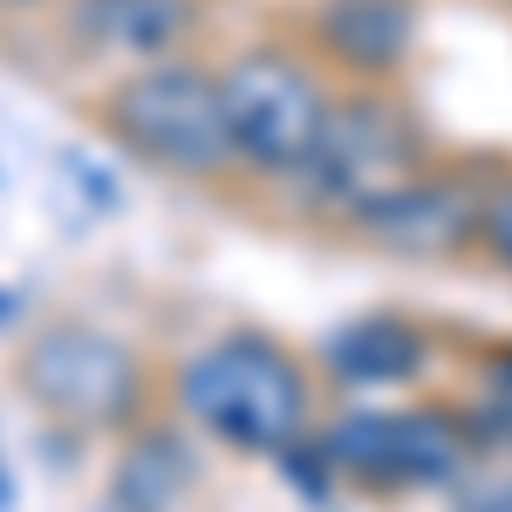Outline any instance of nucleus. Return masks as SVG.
Here are the masks:
<instances>
[{"instance_id":"nucleus-1","label":"nucleus","mask_w":512,"mask_h":512,"mask_svg":"<svg viewBox=\"0 0 512 512\" xmlns=\"http://www.w3.org/2000/svg\"><path fill=\"white\" fill-rule=\"evenodd\" d=\"M171 396L205 437H219L226 451H246V458H280L315 424L308 362L260 328H226V335L198 342L178 362Z\"/></svg>"},{"instance_id":"nucleus-2","label":"nucleus","mask_w":512,"mask_h":512,"mask_svg":"<svg viewBox=\"0 0 512 512\" xmlns=\"http://www.w3.org/2000/svg\"><path fill=\"white\" fill-rule=\"evenodd\" d=\"M96 117L130 158H144L164 178H226V171H239L219 69H205L192 55L137 62L130 76H117L103 89Z\"/></svg>"},{"instance_id":"nucleus-3","label":"nucleus","mask_w":512,"mask_h":512,"mask_svg":"<svg viewBox=\"0 0 512 512\" xmlns=\"http://www.w3.org/2000/svg\"><path fill=\"white\" fill-rule=\"evenodd\" d=\"M417 171H431V137H424L417 110L390 96V82H355L328 103L321 144L294 185L321 219L349 226L355 212H369L376 198L410 185Z\"/></svg>"},{"instance_id":"nucleus-4","label":"nucleus","mask_w":512,"mask_h":512,"mask_svg":"<svg viewBox=\"0 0 512 512\" xmlns=\"http://www.w3.org/2000/svg\"><path fill=\"white\" fill-rule=\"evenodd\" d=\"M226 96V130H233V164L260 178H301L328 123V82L308 55L294 48H239L219 69Z\"/></svg>"},{"instance_id":"nucleus-5","label":"nucleus","mask_w":512,"mask_h":512,"mask_svg":"<svg viewBox=\"0 0 512 512\" xmlns=\"http://www.w3.org/2000/svg\"><path fill=\"white\" fill-rule=\"evenodd\" d=\"M14 383L21 396L76 424V431H117L137 417L144 403V369L137 355L123 349L117 335L103 328H82V321H55V328H35L21 355H14Z\"/></svg>"},{"instance_id":"nucleus-6","label":"nucleus","mask_w":512,"mask_h":512,"mask_svg":"<svg viewBox=\"0 0 512 512\" xmlns=\"http://www.w3.org/2000/svg\"><path fill=\"white\" fill-rule=\"evenodd\" d=\"M328 465L369 492H403V485H444L472 465V424L465 410L437 403H396V410H349L315 437Z\"/></svg>"},{"instance_id":"nucleus-7","label":"nucleus","mask_w":512,"mask_h":512,"mask_svg":"<svg viewBox=\"0 0 512 512\" xmlns=\"http://www.w3.org/2000/svg\"><path fill=\"white\" fill-rule=\"evenodd\" d=\"M478 205H485V185L417 171L410 185H396L369 212H355L349 233L376 253H396V260H458L478 246Z\"/></svg>"},{"instance_id":"nucleus-8","label":"nucleus","mask_w":512,"mask_h":512,"mask_svg":"<svg viewBox=\"0 0 512 512\" xmlns=\"http://www.w3.org/2000/svg\"><path fill=\"white\" fill-rule=\"evenodd\" d=\"M315 48L355 82H390L417 48V0H315Z\"/></svg>"},{"instance_id":"nucleus-9","label":"nucleus","mask_w":512,"mask_h":512,"mask_svg":"<svg viewBox=\"0 0 512 512\" xmlns=\"http://www.w3.org/2000/svg\"><path fill=\"white\" fill-rule=\"evenodd\" d=\"M198 7L192 0H69L62 7V28L82 55H103V62H158L178 55L192 35Z\"/></svg>"},{"instance_id":"nucleus-10","label":"nucleus","mask_w":512,"mask_h":512,"mask_svg":"<svg viewBox=\"0 0 512 512\" xmlns=\"http://www.w3.org/2000/svg\"><path fill=\"white\" fill-rule=\"evenodd\" d=\"M424 362H431V342L403 315H362L321 335V369L342 390H390V383H410Z\"/></svg>"},{"instance_id":"nucleus-11","label":"nucleus","mask_w":512,"mask_h":512,"mask_svg":"<svg viewBox=\"0 0 512 512\" xmlns=\"http://www.w3.org/2000/svg\"><path fill=\"white\" fill-rule=\"evenodd\" d=\"M192 485V451L171 431H137L117 458V478H110V506L117 512H171L178 492Z\"/></svg>"},{"instance_id":"nucleus-12","label":"nucleus","mask_w":512,"mask_h":512,"mask_svg":"<svg viewBox=\"0 0 512 512\" xmlns=\"http://www.w3.org/2000/svg\"><path fill=\"white\" fill-rule=\"evenodd\" d=\"M451 512H512V444L472 451V465L451 478Z\"/></svg>"},{"instance_id":"nucleus-13","label":"nucleus","mask_w":512,"mask_h":512,"mask_svg":"<svg viewBox=\"0 0 512 512\" xmlns=\"http://www.w3.org/2000/svg\"><path fill=\"white\" fill-rule=\"evenodd\" d=\"M478 253L499 260L512 274V171H499L485 185V205H478Z\"/></svg>"},{"instance_id":"nucleus-14","label":"nucleus","mask_w":512,"mask_h":512,"mask_svg":"<svg viewBox=\"0 0 512 512\" xmlns=\"http://www.w3.org/2000/svg\"><path fill=\"white\" fill-rule=\"evenodd\" d=\"M485 376H492V396H506V403H512V349L485 355Z\"/></svg>"},{"instance_id":"nucleus-15","label":"nucleus","mask_w":512,"mask_h":512,"mask_svg":"<svg viewBox=\"0 0 512 512\" xmlns=\"http://www.w3.org/2000/svg\"><path fill=\"white\" fill-rule=\"evenodd\" d=\"M0 7H28V0H0Z\"/></svg>"},{"instance_id":"nucleus-16","label":"nucleus","mask_w":512,"mask_h":512,"mask_svg":"<svg viewBox=\"0 0 512 512\" xmlns=\"http://www.w3.org/2000/svg\"><path fill=\"white\" fill-rule=\"evenodd\" d=\"M96 512H117V506H110V499H103V506H96Z\"/></svg>"},{"instance_id":"nucleus-17","label":"nucleus","mask_w":512,"mask_h":512,"mask_svg":"<svg viewBox=\"0 0 512 512\" xmlns=\"http://www.w3.org/2000/svg\"><path fill=\"white\" fill-rule=\"evenodd\" d=\"M0 499H7V478H0Z\"/></svg>"},{"instance_id":"nucleus-18","label":"nucleus","mask_w":512,"mask_h":512,"mask_svg":"<svg viewBox=\"0 0 512 512\" xmlns=\"http://www.w3.org/2000/svg\"><path fill=\"white\" fill-rule=\"evenodd\" d=\"M0 315H7V301H0Z\"/></svg>"}]
</instances>
